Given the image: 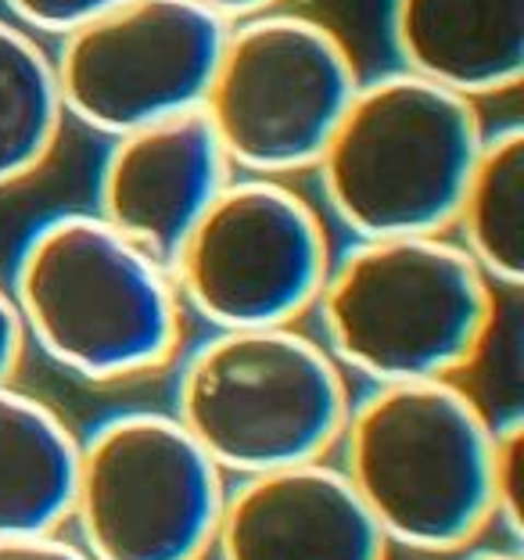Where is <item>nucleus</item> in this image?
<instances>
[{
    "instance_id": "39448f33",
    "label": "nucleus",
    "mask_w": 524,
    "mask_h": 560,
    "mask_svg": "<svg viewBox=\"0 0 524 560\" xmlns=\"http://www.w3.org/2000/svg\"><path fill=\"white\" fill-rule=\"evenodd\" d=\"M349 374L299 324L212 330L184 360L173 417L226 478L330 460Z\"/></svg>"
},
{
    "instance_id": "dca6fc26",
    "label": "nucleus",
    "mask_w": 524,
    "mask_h": 560,
    "mask_svg": "<svg viewBox=\"0 0 524 560\" xmlns=\"http://www.w3.org/2000/svg\"><path fill=\"white\" fill-rule=\"evenodd\" d=\"M492 514L503 542L521 546V481H524V417L510 410L492 417Z\"/></svg>"
},
{
    "instance_id": "423d86ee",
    "label": "nucleus",
    "mask_w": 524,
    "mask_h": 560,
    "mask_svg": "<svg viewBox=\"0 0 524 560\" xmlns=\"http://www.w3.org/2000/svg\"><path fill=\"white\" fill-rule=\"evenodd\" d=\"M363 75L327 22L270 8L226 22L201 116L234 173H310Z\"/></svg>"
},
{
    "instance_id": "9d476101",
    "label": "nucleus",
    "mask_w": 524,
    "mask_h": 560,
    "mask_svg": "<svg viewBox=\"0 0 524 560\" xmlns=\"http://www.w3.org/2000/svg\"><path fill=\"white\" fill-rule=\"evenodd\" d=\"M392 546L335 460L226 481L209 560H388Z\"/></svg>"
},
{
    "instance_id": "2eb2a0df",
    "label": "nucleus",
    "mask_w": 524,
    "mask_h": 560,
    "mask_svg": "<svg viewBox=\"0 0 524 560\" xmlns=\"http://www.w3.org/2000/svg\"><path fill=\"white\" fill-rule=\"evenodd\" d=\"M66 119L50 50L25 25L0 15V187L44 170Z\"/></svg>"
},
{
    "instance_id": "6e6552de",
    "label": "nucleus",
    "mask_w": 524,
    "mask_h": 560,
    "mask_svg": "<svg viewBox=\"0 0 524 560\" xmlns=\"http://www.w3.org/2000/svg\"><path fill=\"white\" fill-rule=\"evenodd\" d=\"M324 215L280 176L234 173L170 256L184 313L212 330L299 324L324 288Z\"/></svg>"
},
{
    "instance_id": "a211bd4d",
    "label": "nucleus",
    "mask_w": 524,
    "mask_h": 560,
    "mask_svg": "<svg viewBox=\"0 0 524 560\" xmlns=\"http://www.w3.org/2000/svg\"><path fill=\"white\" fill-rule=\"evenodd\" d=\"M0 560H91L83 546L61 536V532H40V536H11L0 539Z\"/></svg>"
},
{
    "instance_id": "f8f14e48",
    "label": "nucleus",
    "mask_w": 524,
    "mask_h": 560,
    "mask_svg": "<svg viewBox=\"0 0 524 560\" xmlns=\"http://www.w3.org/2000/svg\"><path fill=\"white\" fill-rule=\"evenodd\" d=\"M388 40L395 69L478 105L524 80V0H388Z\"/></svg>"
},
{
    "instance_id": "1a4fd4ad",
    "label": "nucleus",
    "mask_w": 524,
    "mask_h": 560,
    "mask_svg": "<svg viewBox=\"0 0 524 560\" xmlns=\"http://www.w3.org/2000/svg\"><path fill=\"white\" fill-rule=\"evenodd\" d=\"M223 30L198 0H119L50 50L66 116L115 137L198 112Z\"/></svg>"
},
{
    "instance_id": "6ab92c4d",
    "label": "nucleus",
    "mask_w": 524,
    "mask_h": 560,
    "mask_svg": "<svg viewBox=\"0 0 524 560\" xmlns=\"http://www.w3.org/2000/svg\"><path fill=\"white\" fill-rule=\"evenodd\" d=\"M22 352H25V335L19 324L15 302H11L8 284L0 280V385H4V381H15Z\"/></svg>"
},
{
    "instance_id": "20e7f679",
    "label": "nucleus",
    "mask_w": 524,
    "mask_h": 560,
    "mask_svg": "<svg viewBox=\"0 0 524 560\" xmlns=\"http://www.w3.org/2000/svg\"><path fill=\"white\" fill-rule=\"evenodd\" d=\"M481 133L475 101L392 69L356 83L310 173L349 237L445 234Z\"/></svg>"
},
{
    "instance_id": "ddd939ff",
    "label": "nucleus",
    "mask_w": 524,
    "mask_h": 560,
    "mask_svg": "<svg viewBox=\"0 0 524 560\" xmlns=\"http://www.w3.org/2000/svg\"><path fill=\"white\" fill-rule=\"evenodd\" d=\"M80 435L55 406L0 385V539L61 532Z\"/></svg>"
},
{
    "instance_id": "f257e3e1",
    "label": "nucleus",
    "mask_w": 524,
    "mask_h": 560,
    "mask_svg": "<svg viewBox=\"0 0 524 560\" xmlns=\"http://www.w3.org/2000/svg\"><path fill=\"white\" fill-rule=\"evenodd\" d=\"M8 291L25 346L91 385L159 374L181 352L184 302L170 262L94 209L36 223Z\"/></svg>"
},
{
    "instance_id": "0eeeda50",
    "label": "nucleus",
    "mask_w": 524,
    "mask_h": 560,
    "mask_svg": "<svg viewBox=\"0 0 524 560\" xmlns=\"http://www.w3.org/2000/svg\"><path fill=\"white\" fill-rule=\"evenodd\" d=\"M226 475L173 413H112L80 439L66 525L91 560H209Z\"/></svg>"
},
{
    "instance_id": "412c9836",
    "label": "nucleus",
    "mask_w": 524,
    "mask_h": 560,
    "mask_svg": "<svg viewBox=\"0 0 524 560\" xmlns=\"http://www.w3.org/2000/svg\"><path fill=\"white\" fill-rule=\"evenodd\" d=\"M453 560H521V546H510V542H500V546H467V550L453 553Z\"/></svg>"
},
{
    "instance_id": "aec40b11",
    "label": "nucleus",
    "mask_w": 524,
    "mask_h": 560,
    "mask_svg": "<svg viewBox=\"0 0 524 560\" xmlns=\"http://www.w3.org/2000/svg\"><path fill=\"white\" fill-rule=\"evenodd\" d=\"M198 4H206L209 11H216L223 22H234V19L255 15V11L284 8V0H198Z\"/></svg>"
},
{
    "instance_id": "f3484780",
    "label": "nucleus",
    "mask_w": 524,
    "mask_h": 560,
    "mask_svg": "<svg viewBox=\"0 0 524 560\" xmlns=\"http://www.w3.org/2000/svg\"><path fill=\"white\" fill-rule=\"evenodd\" d=\"M119 0H4V15L36 36H66Z\"/></svg>"
},
{
    "instance_id": "7ed1b4c3",
    "label": "nucleus",
    "mask_w": 524,
    "mask_h": 560,
    "mask_svg": "<svg viewBox=\"0 0 524 560\" xmlns=\"http://www.w3.org/2000/svg\"><path fill=\"white\" fill-rule=\"evenodd\" d=\"M313 313L324 349L363 385L456 381L489 341L496 288L450 234L352 237Z\"/></svg>"
},
{
    "instance_id": "4468645a",
    "label": "nucleus",
    "mask_w": 524,
    "mask_h": 560,
    "mask_svg": "<svg viewBox=\"0 0 524 560\" xmlns=\"http://www.w3.org/2000/svg\"><path fill=\"white\" fill-rule=\"evenodd\" d=\"M450 234L500 291L524 280V130L485 126L475 162L459 187Z\"/></svg>"
},
{
    "instance_id": "9b49d317",
    "label": "nucleus",
    "mask_w": 524,
    "mask_h": 560,
    "mask_svg": "<svg viewBox=\"0 0 524 560\" xmlns=\"http://www.w3.org/2000/svg\"><path fill=\"white\" fill-rule=\"evenodd\" d=\"M234 165L201 112L108 137L94 212L170 262L176 245L216 198Z\"/></svg>"
},
{
    "instance_id": "f03ea898",
    "label": "nucleus",
    "mask_w": 524,
    "mask_h": 560,
    "mask_svg": "<svg viewBox=\"0 0 524 560\" xmlns=\"http://www.w3.org/2000/svg\"><path fill=\"white\" fill-rule=\"evenodd\" d=\"M330 460L392 550L453 557L496 528L492 417L456 381L366 385Z\"/></svg>"
}]
</instances>
